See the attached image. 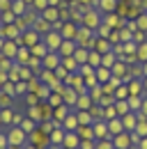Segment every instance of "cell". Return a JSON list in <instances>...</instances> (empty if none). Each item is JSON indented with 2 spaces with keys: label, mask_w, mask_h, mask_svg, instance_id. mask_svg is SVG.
<instances>
[{
  "label": "cell",
  "mask_w": 147,
  "mask_h": 149,
  "mask_svg": "<svg viewBox=\"0 0 147 149\" xmlns=\"http://www.w3.org/2000/svg\"><path fill=\"white\" fill-rule=\"evenodd\" d=\"M88 62H90V64H99V55H97V53H90Z\"/></svg>",
  "instance_id": "cell-4"
},
{
  "label": "cell",
  "mask_w": 147,
  "mask_h": 149,
  "mask_svg": "<svg viewBox=\"0 0 147 149\" xmlns=\"http://www.w3.org/2000/svg\"><path fill=\"white\" fill-rule=\"evenodd\" d=\"M46 41H48V46H57V44H60V37H62V35H55V32H51V35H46Z\"/></svg>",
  "instance_id": "cell-2"
},
{
  "label": "cell",
  "mask_w": 147,
  "mask_h": 149,
  "mask_svg": "<svg viewBox=\"0 0 147 149\" xmlns=\"http://www.w3.org/2000/svg\"><path fill=\"white\" fill-rule=\"evenodd\" d=\"M99 78L106 80V78H108V71H106V69H99Z\"/></svg>",
  "instance_id": "cell-6"
},
{
  "label": "cell",
  "mask_w": 147,
  "mask_h": 149,
  "mask_svg": "<svg viewBox=\"0 0 147 149\" xmlns=\"http://www.w3.org/2000/svg\"><path fill=\"white\" fill-rule=\"evenodd\" d=\"M101 7L104 9H113L115 7V0H101Z\"/></svg>",
  "instance_id": "cell-3"
},
{
  "label": "cell",
  "mask_w": 147,
  "mask_h": 149,
  "mask_svg": "<svg viewBox=\"0 0 147 149\" xmlns=\"http://www.w3.org/2000/svg\"><path fill=\"white\" fill-rule=\"evenodd\" d=\"M46 62H48V67H55L57 64V57H46Z\"/></svg>",
  "instance_id": "cell-5"
},
{
  "label": "cell",
  "mask_w": 147,
  "mask_h": 149,
  "mask_svg": "<svg viewBox=\"0 0 147 149\" xmlns=\"http://www.w3.org/2000/svg\"><path fill=\"white\" fill-rule=\"evenodd\" d=\"M44 19H46V21H55V19H57V9L46 7V9H44Z\"/></svg>",
  "instance_id": "cell-1"
}]
</instances>
